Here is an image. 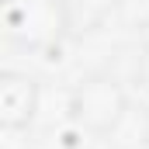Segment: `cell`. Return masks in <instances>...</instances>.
Listing matches in <instances>:
<instances>
[{"label": "cell", "instance_id": "cell-2", "mask_svg": "<svg viewBox=\"0 0 149 149\" xmlns=\"http://www.w3.org/2000/svg\"><path fill=\"white\" fill-rule=\"evenodd\" d=\"M70 28L66 0H3V35L24 52L59 45Z\"/></svg>", "mask_w": 149, "mask_h": 149}, {"label": "cell", "instance_id": "cell-3", "mask_svg": "<svg viewBox=\"0 0 149 149\" xmlns=\"http://www.w3.org/2000/svg\"><path fill=\"white\" fill-rule=\"evenodd\" d=\"M42 111V87L35 76L7 70L0 80V118L3 128H21L28 132Z\"/></svg>", "mask_w": 149, "mask_h": 149}, {"label": "cell", "instance_id": "cell-4", "mask_svg": "<svg viewBox=\"0 0 149 149\" xmlns=\"http://www.w3.org/2000/svg\"><path fill=\"white\" fill-rule=\"evenodd\" d=\"M108 142L114 149H149V108H128L111 128Z\"/></svg>", "mask_w": 149, "mask_h": 149}, {"label": "cell", "instance_id": "cell-5", "mask_svg": "<svg viewBox=\"0 0 149 149\" xmlns=\"http://www.w3.org/2000/svg\"><path fill=\"white\" fill-rule=\"evenodd\" d=\"M135 80L149 90V42L142 45V52H139V59H135Z\"/></svg>", "mask_w": 149, "mask_h": 149}, {"label": "cell", "instance_id": "cell-1", "mask_svg": "<svg viewBox=\"0 0 149 149\" xmlns=\"http://www.w3.org/2000/svg\"><path fill=\"white\" fill-rule=\"evenodd\" d=\"M132 108L121 80L111 70L87 73L76 87H70V114L80 132L94 139H108L111 128L121 121V114Z\"/></svg>", "mask_w": 149, "mask_h": 149}]
</instances>
